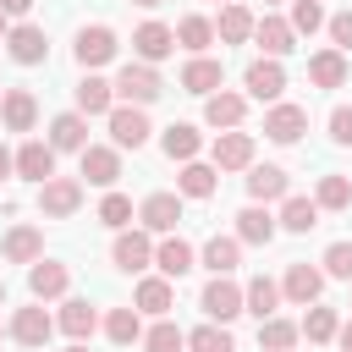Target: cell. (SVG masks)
<instances>
[{"instance_id":"obj_1","label":"cell","mask_w":352,"mask_h":352,"mask_svg":"<svg viewBox=\"0 0 352 352\" xmlns=\"http://www.w3.org/2000/svg\"><path fill=\"white\" fill-rule=\"evenodd\" d=\"M110 88H116L126 104H138V110H143V104H154V99L165 94L160 72H154V66H143V60H126V66L116 72V82H110Z\"/></svg>"},{"instance_id":"obj_2","label":"cell","mask_w":352,"mask_h":352,"mask_svg":"<svg viewBox=\"0 0 352 352\" xmlns=\"http://www.w3.org/2000/svg\"><path fill=\"white\" fill-rule=\"evenodd\" d=\"M198 308L209 314V324H231V319L242 314V286H236L231 275H214V280L204 286V297H198Z\"/></svg>"},{"instance_id":"obj_3","label":"cell","mask_w":352,"mask_h":352,"mask_svg":"<svg viewBox=\"0 0 352 352\" xmlns=\"http://www.w3.org/2000/svg\"><path fill=\"white\" fill-rule=\"evenodd\" d=\"M38 209H44L50 220L77 214V209H82V182H77V176H50V182L38 187Z\"/></svg>"},{"instance_id":"obj_4","label":"cell","mask_w":352,"mask_h":352,"mask_svg":"<svg viewBox=\"0 0 352 352\" xmlns=\"http://www.w3.org/2000/svg\"><path fill=\"white\" fill-rule=\"evenodd\" d=\"M6 55H11L16 66H38V60L50 55V38H44V28H33V22H16V28H6Z\"/></svg>"},{"instance_id":"obj_5","label":"cell","mask_w":352,"mask_h":352,"mask_svg":"<svg viewBox=\"0 0 352 352\" xmlns=\"http://www.w3.org/2000/svg\"><path fill=\"white\" fill-rule=\"evenodd\" d=\"M242 88H248V99H280L286 94V66L280 60H253L248 72H242Z\"/></svg>"},{"instance_id":"obj_6","label":"cell","mask_w":352,"mask_h":352,"mask_svg":"<svg viewBox=\"0 0 352 352\" xmlns=\"http://www.w3.org/2000/svg\"><path fill=\"white\" fill-rule=\"evenodd\" d=\"M138 220H143V231L170 236V231H176V220H182V198H176V192H148V198H143V209H138Z\"/></svg>"},{"instance_id":"obj_7","label":"cell","mask_w":352,"mask_h":352,"mask_svg":"<svg viewBox=\"0 0 352 352\" xmlns=\"http://www.w3.org/2000/svg\"><path fill=\"white\" fill-rule=\"evenodd\" d=\"M242 116H248V94H226V88H214V94L204 99V121L220 126V132H236Z\"/></svg>"},{"instance_id":"obj_8","label":"cell","mask_w":352,"mask_h":352,"mask_svg":"<svg viewBox=\"0 0 352 352\" xmlns=\"http://www.w3.org/2000/svg\"><path fill=\"white\" fill-rule=\"evenodd\" d=\"M110 138H116V148H143L148 143V116L138 104H116L110 110Z\"/></svg>"},{"instance_id":"obj_9","label":"cell","mask_w":352,"mask_h":352,"mask_svg":"<svg viewBox=\"0 0 352 352\" xmlns=\"http://www.w3.org/2000/svg\"><path fill=\"white\" fill-rule=\"evenodd\" d=\"M308 132V110L302 104H270V116H264V138L270 143H297Z\"/></svg>"},{"instance_id":"obj_10","label":"cell","mask_w":352,"mask_h":352,"mask_svg":"<svg viewBox=\"0 0 352 352\" xmlns=\"http://www.w3.org/2000/svg\"><path fill=\"white\" fill-rule=\"evenodd\" d=\"M11 160H16V176H22V182H38V187H44V182L55 176V148H50V143H38V138H28Z\"/></svg>"},{"instance_id":"obj_11","label":"cell","mask_w":352,"mask_h":352,"mask_svg":"<svg viewBox=\"0 0 352 352\" xmlns=\"http://www.w3.org/2000/svg\"><path fill=\"white\" fill-rule=\"evenodd\" d=\"M82 182L88 187H116L121 182V154L104 148V143H88L82 148Z\"/></svg>"},{"instance_id":"obj_12","label":"cell","mask_w":352,"mask_h":352,"mask_svg":"<svg viewBox=\"0 0 352 352\" xmlns=\"http://www.w3.org/2000/svg\"><path fill=\"white\" fill-rule=\"evenodd\" d=\"M110 258H116V270H126V275L148 270V264H154V242H148V231H121L116 248H110Z\"/></svg>"},{"instance_id":"obj_13","label":"cell","mask_w":352,"mask_h":352,"mask_svg":"<svg viewBox=\"0 0 352 352\" xmlns=\"http://www.w3.org/2000/svg\"><path fill=\"white\" fill-rule=\"evenodd\" d=\"M253 38H258L264 60H280V55H292V50H297L292 22H280V16H258V22H253Z\"/></svg>"},{"instance_id":"obj_14","label":"cell","mask_w":352,"mask_h":352,"mask_svg":"<svg viewBox=\"0 0 352 352\" xmlns=\"http://www.w3.org/2000/svg\"><path fill=\"white\" fill-rule=\"evenodd\" d=\"M72 50H77V66H88V72H94V66H104V60L116 55V33H110L104 22H94V28H82V33H77V44H72Z\"/></svg>"},{"instance_id":"obj_15","label":"cell","mask_w":352,"mask_h":352,"mask_svg":"<svg viewBox=\"0 0 352 352\" xmlns=\"http://www.w3.org/2000/svg\"><path fill=\"white\" fill-rule=\"evenodd\" d=\"M132 50H138L143 66H154V60H165V55L176 50V33H170L165 22H143V28L132 33Z\"/></svg>"},{"instance_id":"obj_16","label":"cell","mask_w":352,"mask_h":352,"mask_svg":"<svg viewBox=\"0 0 352 352\" xmlns=\"http://www.w3.org/2000/svg\"><path fill=\"white\" fill-rule=\"evenodd\" d=\"M253 165V132H220L214 138V170H248Z\"/></svg>"},{"instance_id":"obj_17","label":"cell","mask_w":352,"mask_h":352,"mask_svg":"<svg viewBox=\"0 0 352 352\" xmlns=\"http://www.w3.org/2000/svg\"><path fill=\"white\" fill-rule=\"evenodd\" d=\"M0 253H6L11 264H38V258H44V231H38V226H11L6 242H0Z\"/></svg>"},{"instance_id":"obj_18","label":"cell","mask_w":352,"mask_h":352,"mask_svg":"<svg viewBox=\"0 0 352 352\" xmlns=\"http://www.w3.org/2000/svg\"><path fill=\"white\" fill-rule=\"evenodd\" d=\"M66 286H72V275H66V264H55V258H38V264H28V292L44 302V297H66Z\"/></svg>"},{"instance_id":"obj_19","label":"cell","mask_w":352,"mask_h":352,"mask_svg":"<svg viewBox=\"0 0 352 352\" xmlns=\"http://www.w3.org/2000/svg\"><path fill=\"white\" fill-rule=\"evenodd\" d=\"M50 330H55V319H50L44 308H16V314H11V341H16V346H44Z\"/></svg>"},{"instance_id":"obj_20","label":"cell","mask_w":352,"mask_h":352,"mask_svg":"<svg viewBox=\"0 0 352 352\" xmlns=\"http://www.w3.org/2000/svg\"><path fill=\"white\" fill-rule=\"evenodd\" d=\"M50 148H55V154H60V148L82 154V148H88V116H77V110L55 116V121H50Z\"/></svg>"},{"instance_id":"obj_21","label":"cell","mask_w":352,"mask_h":352,"mask_svg":"<svg viewBox=\"0 0 352 352\" xmlns=\"http://www.w3.org/2000/svg\"><path fill=\"white\" fill-rule=\"evenodd\" d=\"M248 192H253V204L286 198V192H292V176H286L280 165H248Z\"/></svg>"},{"instance_id":"obj_22","label":"cell","mask_w":352,"mask_h":352,"mask_svg":"<svg viewBox=\"0 0 352 352\" xmlns=\"http://www.w3.org/2000/svg\"><path fill=\"white\" fill-rule=\"evenodd\" d=\"M275 231H280V226H275V214H270V209H258V204H248V209L236 214V242L270 248V242H275Z\"/></svg>"},{"instance_id":"obj_23","label":"cell","mask_w":352,"mask_h":352,"mask_svg":"<svg viewBox=\"0 0 352 352\" xmlns=\"http://www.w3.org/2000/svg\"><path fill=\"white\" fill-rule=\"evenodd\" d=\"M280 292L292 297V302H319V292H324V270H314V264H292L286 270V280H280Z\"/></svg>"},{"instance_id":"obj_24","label":"cell","mask_w":352,"mask_h":352,"mask_svg":"<svg viewBox=\"0 0 352 352\" xmlns=\"http://www.w3.org/2000/svg\"><path fill=\"white\" fill-rule=\"evenodd\" d=\"M220 77H226V66L209 60V55H192V60L182 66V88H187V94H204V99L220 88Z\"/></svg>"},{"instance_id":"obj_25","label":"cell","mask_w":352,"mask_h":352,"mask_svg":"<svg viewBox=\"0 0 352 352\" xmlns=\"http://www.w3.org/2000/svg\"><path fill=\"white\" fill-rule=\"evenodd\" d=\"M110 110H116V88L88 72V77L77 82V116H110Z\"/></svg>"},{"instance_id":"obj_26","label":"cell","mask_w":352,"mask_h":352,"mask_svg":"<svg viewBox=\"0 0 352 352\" xmlns=\"http://www.w3.org/2000/svg\"><path fill=\"white\" fill-rule=\"evenodd\" d=\"M0 121H6L11 132H33V121H38V99H33L28 88H11V94L0 99Z\"/></svg>"},{"instance_id":"obj_27","label":"cell","mask_w":352,"mask_h":352,"mask_svg":"<svg viewBox=\"0 0 352 352\" xmlns=\"http://www.w3.org/2000/svg\"><path fill=\"white\" fill-rule=\"evenodd\" d=\"M346 72H352V60H346L341 50H319V55L308 60V77H314V88H341V82H346Z\"/></svg>"},{"instance_id":"obj_28","label":"cell","mask_w":352,"mask_h":352,"mask_svg":"<svg viewBox=\"0 0 352 352\" xmlns=\"http://www.w3.org/2000/svg\"><path fill=\"white\" fill-rule=\"evenodd\" d=\"M154 264H160V275H165V280H182V275L192 270V242H182V236H165V242L154 248Z\"/></svg>"},{"instance_id":"obj_29","label":"cell","mask_w":352,"mask_h":352,"mask_svg":"<svg viewBox=\"0 0 352 352\" xmlns=\"http://www.w3.org/2000/svg\"><path fill=\"white\" fill-rule=\"evenodd\" d=\"M138 314H154V319H165L170 314V302H176V292H170V280L165 275H148V280H138Z\"/></svg>"},{"instance_id":"obj_30","label":"cell","mask_w":352,"mask_h":352,"mask_svg":"<svg viewBox=\"0 0 352 352\" xmlns=\"http://www.w3.org/2000/svg\"><path fill=\"white\" fill-rule=\"evenodd\" d=\"M275 302H280V286L270 275H253L242 286V314H258V319H275Z\"/></svg>"},{"instance_id":"obj_31","label":"cell","mask_w":352,"mask_h":352,"mask_svg":"<svg viewBox=\"0 0 352 352\" xmlns=\"http://www.w3.org/2000/svg\"><path fill=\"white\" fill-rule=\"evenodd\" d=\"M198 143H204V138H198V126H187V121H170V126L160 132V148H165L170 160H182V165L198 160Z\"/></svg>"},{"instance_id":"obj_32","label":"cell","mask_w":352,"mask_h":352,"mask_svg":"<svg viewBox=\"0 0 352 352\" xmlns=\"http://www.w3.org/2000/svg\"><path fill=\"white\" fill-rule=\"evenodd\" d=\"M55 324L72 336V341H88L94 336V324H99V314L82 302V297H72V302H60V314H55Z\"/></svg>"},{"instance_id":"obj_33","label":"cell","mask_w":352,"mask_h":352,"mask_svg":"<svg viewBox=\"0 0 352 352\" xmlns=\"http://www.w3.org/2000/svg\"><path fill=\"white\" fill-rule=\"evenodd\" d=\"M214 33H220V44H248V38H253V11L231 0V6L220 11V22H214Z\"/></svg>"},{"instance_id":"obj_34","label":"cell","mask_w":352,"mask_h":352,"mask_svg":"<svg viewBox=\"0 0 352 352\" xmlns=\"http://www.w3.org/2000/svg\"><path fill=\"white\" fill-rule=\"evenodd\" d=\"M170 33H176V44H182V50H192V55H204V50L214 44V22H209V16H182Z\"/></svg>"},{"instance_id":"obj_35","label":"cell","mask_w":352,"mask_h":352,"mask_svg":"<svg viewBox=\"0 0 352 352\" xmlns=\"http://www.w3.org/2000/svg\"><path fill=\"white\" fill-rule=\"evenodd\" d=\"M104 336H110L116 346L143 341V319H138V308H110V314H104Z\"/></svg>"},{"instance_id":"obj_36","label":"cell","mask_w":352,"mask_h":352,"mask_svg":"<svg viewBox=\"0 0 352 352\" xmlns=\"http://www.w3.org/2000/svg\"><path fill=\"white\" fill-rule=\"evenodd\" d=\"M176 187H182V198H209V192H214V165L187 160V165H182V176H176Z\"/></svg>"},{"instance_id":"obj_37","label":"cell","mask_w":352,"mask_h":352,"mask_svg":"<svg viewBox=\"0 0 352 352\" xmlns=\"http://www.w3.org/2000/svg\"><path fill=\"white\" fill-rule=\"evenodd\" d=\"M275 226H286V231H297V236H302V231H314V226H319V204H314V198H286Z\"/></svg>"},{"instance_id":"obj_38","label":"cell","mask_w":352,"mask_h":352,"mask_svg":"<svg viewBox=\"0 0 352 352\" xmlns=\"http://www.w3.org/2000/svg\"><path fill=\"white\" fill-rule=\"evenodd\" d=\"M236 258H242V242H236V236H209V242H204V264H209L214 275H231Z\"/></svg>"},{"instance_id":"obj_39","label":"cell","mask_w":352,"mask_h":352,"mask_svg":"<svg viewBox=\"0 0 352 352\" xmlns=\"http://www.w3.org/2000/svg\"><path fill=\"white\" fill-rule=\"evenodd\" d=\"M314 204H319V209H352V182H346V176H336V170H330V176H319Z\"/></svg>"},{"instance_id":"obj_40","label":"cell","mask_w":352,"mask_h":352,"mask_svg":"<svg viewBox=\"0 0 352 352\" xmlns=\"http://www.w3.org/2000/svg\"><path fill=\"white\" fill-rule=\"evenodd\" d=\"M336 330H341V324H336V308H319V302H308V319H302V336L324 346V341H336Z\"/></svg>"},{"instance_id":"obj_41","label":"cell","mask_w":352,"mask_h":352,"mask_svg":"<svg viewBox=\"0 0 352 352\" xmlns=\"http://www.w3.org/2000/svg\"><path fill=\"white\" fill-rule=\"evenodd\" d=\"M297 341V324L292 319H258V346L264 352H286Z\"/></svg>"},{"instance_id":"obj_42","label":"cell","mask_w":352,"mask_h":352,"mask_svg":"<svg viewBox=\"0 0 352 352\" xmlns=\"http://www.w3.org/2000/svg\"><path fill=\"white\" fill-rule=\"evenodd\" d=\"M187 346H192V352H236V341H231L226 324H198V330L187 336Z\"/></svg>"},{"instance_id":"obj_43","label":"cell","mask_w":352,"mask_h":352,"mask_svg":"<svg viewBox=\"0 0 352 352\" xmlns=\"http://www.w3.org/2000/svg\"><path fill=\"white\" fill-rule=\"evenodd\" d=\"M182 346H187V336H182L170 319H160V324L143 336V352H182Z\"/></svg>"},{"instance_id":"obj_44","label":"cell","mask_w":352,"mask_h":352,"mask_svg":"<svg viewBox=\"0 0 352 352\" xmlns=\"http://www.w3.org/2000/svg\"><path fill=\"white\" fill-rule=\"evenodd\" d=\"M99 220H104L110 231H126V220H132V198H126V192H104V204H99Z\"/></svg>"},{"instance_id":"obj_45","label":"cell","mask_w":352,"mask_h":352,"mask_svg":"<svg viewBox=\"0 0 352 352\" xmlns=\"http://www.w3.org/2000/svg\"><path fill=\"white\" fill-rule=\"evenodd\" d=\"M314 28H324L319 0H292V33H314Z\"/></svg>"},{"instance_id":"obj_46","label":"cell","mask_w":352,"mask_h":352,"mask_svg":"<svg viewBox=\"0 0 352 352\" xmlns=\"http://www.w3.org/2000/svg\"><path fill=\"white\" fill-rule=\"evenodd\" d=\"M324 275L352 280V242H330V248H324Z\"/></svg>"},{"instance_id":"obj_47","label":"cell","mask_w":352,"mask_h":352,"mask_svg":"<svg viewBox=\"0 0 352 352\" xmlns=\"http://www.w3.org/2000/svg\"><path fill=\"white\" fill-rule=\"evenodd\" d=\"M330 38H336L341 55L352 50V11H336V16H330Z\"/></svg>"},{"instance_id":"obj_48","label":"cell","mask_w":352,"mask_h":352,"mask_svg":"<svg viewBox=\"0 0 352 352\" xmlns=\"http://www.w3.org/2000/svg\"><path fill=\"white\" fill-rule=\"evenodd\" d=\"M330 143H352V104L330 110Z\"/></svg>"},{"instance_id":"obj_49","label":"cell","mask_w":352,"mask_h":352,"mask_svg":"<svg viewBox=\"0 0 352 352\" xmlns=\"http://www.w3.org/2000/svg\"><path fill=\"white\" fill-rule=\"evenodd\" d=\"M0 11H6V16H28V11H33V0H0Z\"/></svg>"},{"instance_id":"obj_50","label":"cell","mask_w":352,"mask_h":352,"mask_svg":"<svg viewBox=\"0 0 352 352\" xmlns=\"http://www.w3.org/2000/svg\"><path fill=\"white\" fill-rule=\"evenodd\" d=\"M11 170H16V160H11V148L0 143V176H11Z\"/></svg>"},{"instance_id":"obj_51","label":"cell","mask_w":352,"mask_h":352,"mask_svg":"<svg viewBox=\"0 0 352 352\" xmlns=\"http://www.w3.org/2000/svg\"><path fill=\"white\" fill-rule=\"evenodd\" d=\"M336 341H341V352H352V319H346V324L336 330Z\"/></svg>"},{"instance_id":"obj_52","label":"cell","mask_w":352,"mask_h":352,"mask_svg":"<svg viewBox=\"0 0 352 352\" xmlns=\"http://www.w3.org/2000/svg\"><path fill=\"white\" fill-rule=\"evenodd\" d=\"M132 6H143V11H154V6H165V0H132Z\"/></svg>"},{"instance_id":"obj_53","label":"cell","mask_w":352,"mask_h":352,"mask_svg":"<svg viewBox=\"0 0 352 352\" xmlns=\"http://www.w3.org/2000/svg\"><path fill=\"white\" fill-rule=\"evenodd\" d=\"M66 352H88V341H72V346H66Z\"/></svg>"},{"instance_id":"obj_54","label":"cell","mask_w":352,"mask_h":352,"mask_svg":"<svg viewBox=\"0 0 352 352\" xmlns=\"http://www.w3.org/2000/svg\"><path fill=\"white\" fill-rule=\"evenodd\" d=\"M0 38H6V11H0Z\"/></svg>"},{"instance_id":"obj_55","label":"cell","mask_w":352,"mask_h":352,"mask_svg":"<svg viewBox=\"0 0 352 352\" xmlns=\"http://www.w3.org/2000/svg\"><path fill=\"white\" fill-rule=\"evenodd\" d=\"M0 302H6V280H0Z\"/></svg>"},{"instance_id":"obj_56","label":"cell","mask_w":352,"mask_h":352,"mask_svg":"<svg viewBox=\"0 0 352 352\" xmlns=\"http://www.w3.org/2000/svg\"><path fill=\"white\" fill-rule=\"evenodd\" d=\"M226 6H231V0H226Z\"/></svg>"}]
</instances>
